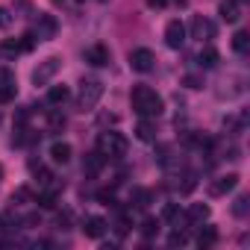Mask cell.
<instances>
[{"label": "cell", "mask_w": 250, "mask_h": 250, "mask_svg": "<svg viewBox=\"0 0 250 250\" xmlns=\"http://www.w3.org/2000/svg\"><path fill=\"white\" fill-rule=\"evenodd\" d=\"M162 218H165V221H177V218H180V206H177V203H168V206L162 209Z\"/></svg>", "instance_id": "obj_33"}, {"label": "cell", "mask_w": 250, "mask_h": 250, "mask_svg": "<svg viewBox=\"0 0 250 250\" xmlns=\"http://www.w3.org/2000/svg\"><path fill=\"white\" fill-rule=\"evenodd\" d=\"M232 50H235V53H247V50H250V33H247V30H238V33L232 36Z\"/></svg>", "instance_id": "obj_20"}, {"label": "cell", "mask_w": 250, "mask_h": 250, "mask_svg": "<svg viewBox=\"0 0 250 250\" xmlns=\"http://www.w3.org/2000/svg\"><path fill=\"white\" fill-rule=\"evenodd\" d=\"M68 97H71L68 85H50V91H47V103H50V106H62Z\"/></svg>", "instance_id": "obj_19"}, {"label": "cell", "mask_w": 250, "mask_h": 250, "mask_svg": "<svg viewBox=\"0 0 250 250\" xmlns=\"http://www.w3.org/2000/svg\"><path fill=\"white\" fill-rule=\"evenodd\" d=\"M241 9H244V3H241V0H221L218 15H221L227 24H235V21L241 18Z\"/></svg>", "instance_id": "obj_10"}, {"label": "cell", "mask_w": 250, "mask_h": 250, "mask_svg": "<svg viewBox=\"0 0 250 250\" xmlns=\"http://www.w3.org/2000/svg\"><path fill=\"white\" fill-rule=\"evenodd\" d=\"M186 241H188V235H186V232H180V229H174V232L168 235V244H171V247H183Z\"/></svg>", "instance_id": "obj_32"}, {"label": "cell", "mask_w": 250, "mask_h": 250, "mask_svg": "<svg viewBox=\"0 0 250 250\" xmlns=\"http://www.w3.org/2000/svg\"><path fill=\"white\" fill-rule=\"evenodd\" d=\"M215 24L209 21V18H203V15H194L191 18V36L197 39V42H212L215 39Z\"/></svg>", "instance_id": "obj_7"}, {"label": "cell", "mask_w": 250, "mask_h": 250, "mask_svg": "<svg viewBox=\"0 0 250 250\" xmlns=\"http://www.w3.org/2000/svg\"><path fill=\"white\" fill-rule=\"evenodd\" d=\"M183 83H186L188 88H200V85H203V80H200V77H194V74H186V77H183Z\"/></svg>", "instance_id": "obj_36"}, {"label": "cell", "mask_w": 250, "mask_h": 250, "mask_svg": "<svg viewBox=\"0 0 250 250\" xmlns=\"http://www.w3.org/2000/svg\"><path fill=\"white\" fill-rule=\"evenodd\" d=\"M47 124H50V130H53V133H56V130H65V115H59V112H50Z\"/></svg>", "instance_id": "obj_29"}, {"label": "cell", "mask_w": 250, "mask_h": 250, "mask_svg": "<svg viewBox=\"0 0 250 250\" xmlns=\"http://www.w3.org/2000/svg\"><path fill=\"white\" fill-rule=\"evenodd\" d=\"M235 186H238V174H224V177H218V180L209 183V194H212V197H224V194H229Z\"/></svg>", "instance_id": "obj_9"}, {"label": "cell", "mask_w": 250, "mask_h": 250, "mask_svg": "<svg viewBox=\"0 0 250 250\" xmlns=\"http://www.w3.org/2000/svg\"><path fill=\"white\" fill-rule=\"evenodd\" d=\"M224 124H227V127H229L232 133H241V130H244V124H247V112H241V115H232V118H227Z\"/></svg>", "instance_id": "obj_24"}, {"label": "cell", "mask_w": 250, "mask_h": 250, "mask_svg": "<svg viewBox=\"0 0 250 250\" xmlns=\"http://www.w3.org/2000/svg\"><path fill=\"white\" fill-rule=\"evenodd\" d=\"M183 180H186V183H183V186H177V188H180V191H183V194H188V191H191V188H194V186H197V177H194V174H186V177H183Z\"/></svg>", "instance_id": "obj_34"}, {"label": "cell", "mask_w": 250, "mask_h": 250, "mask_svg": "<svg viewBox=\"0 0 250 250\" xmlns=\"http://www.w3.org/2000/svg\"><path fill=\"white\" fill-rule=\"evenodd\" d=\"M218 59H221V56H218V50H215L212 44H206V47L200 50V56H197V65H200V68H215V65H218Z\"/></svg>", "instance_id": "obj_18"}, {"label": "cell", "mask_w": 250, "mask_h": 250, "mask_svg": "<svg viewBox=\"0 0 250 250\" xmlns=\"http://www.w3.org/2000/svg\"><path fill=\"white\" fill-rule=\"evenodd\" d=\"M115 232H118V235H127V232H130V218H127V215H118V221H115Z\"/></svg>", "instance_id": "obj_30"}, {"label": "cell", "mask_w": 250, "mask_h": 250, "mask_svg": "<svg viewBox=\"0 0 250 250\" xmlns=\"http://www.w3.org/2000/svg\"><path fill=\"white\" fill-rule=\"evenodd\" d=\"M0 180H3V165H0Z\"/></svg>", "instance_id": "obj_39"}, {"label": "cell", "mask_w": 250, "mask_h": 250, "mask_svg": "<svg viewBox=\"0 0 250 250\" xmlns=\"http://www.w3.org/2000/svg\"><path fill=\"white\" fill-rule=\"evenodd\" d=\"M127 139H124L121 133H115V130H106V133H100L97 136V153L103 156V159H121V156H127Z\"/></svg>", "instance_id": "obj_2"}, {"label": "cell", "mask_w": 250, "mask_h": 250, "mask_svg": "<svg viewBox=\"0 0 250 250\" xmlns=\"http://www.w3.org/2000/svg\"><path fill=\"white\" fill-rule=\"evenodd\" d=\"M215 241H218V229H215V227H203V229L197 232V244H200L203 250H206V247H212Z\"/></svg>", "instance_id": "obj_21"}, {"label": "cell", "mask_w": 250, "mask_h": 250, "mask_svg": "<svg viewBox=\"0 0 250 250\" xmlns=\"http://www.w3.org/2000/svg\"><path fill=\"white\" fill-rule=\"evenodd\" d=\"M97 200L109 206V203H115V191H112V188H100V191H97Z\"/></svg>", "instance_id": "obj_35"}, {"label": "cell", "mask_w": 250, "mask_h": 250, "mask_svg": "<svg viewBox=\"0 0 250 250\" xmlns=\"http://www.w3.org/2000/svg\"><path fill=\"white\" fill-rule=\"evenodd\" d=\"M56 33H59V21L53 18V15H39V21H36V39L39 42H50V39H56Z\"/></svg>", "instance_id": "obj_6"}, {"label": "cell", "mask_w": 250, "mask_h": 250, "mask_svg": "<svg viewBox=\"0 0 250 250\" xmlns=\"http://www.w3.org/2000/svg\"><path fill=\"white\" fill-rule=\"evenodd\" d=\"M9 200H12V206H21V203H27V200H30V188H27V186H18V188L12 191V197H9Z\"/></svg>", "instance_id": "obj_27"}, {"label": "cell", "mask_w": 250, "mask_h": 250, "mask_svg": "<svg viewBox=\"0 0 250 250\" xmlns=\"http://www.w3.org/2000/svg\"><path fill=\"white\" fill-rule=\"evenodd\" d=\"M59 68H62V59H59V56H47V59L39 62V68L33 71V83H36V85H47V83L59 74Z\"/></svg>", "instance_id": "obj_4"}, {"label": "cell", "mask_w": 250, "mask_h": 250, "mask_svg": "<svg viewBox=\"0 0 250 250\" xmlns=\"http://www.w3.org/2000/svg\"><path fill=\"white\" fill-rule=\"evenodd\" d=\"M15 91H18V85H15V77H12L9 71H3V68H0V103H9V100H15Z\"/></svg>", "instance_id": "obj_12"}, {"label": "cell", "mask_w": 250, "mask_h": 250, "mask_svg": "<svg viewBox=\"0 0 250 250\" xmlns=\"http://www.w3.org/2000/svg\"><path fill=\"white\" fill-rule=\"evenodd\" d=\"M109 47L106 44H91L88 50H85V62L88 65H94V68H103V65H109Z\"/></svg>", "instance_id": "obj_11"}, {"label": "cell", "mask_w": 250, "mask_h": 250, "mask_svg": "<svg viewBox=\"0 0 250 250\" xmlns=\"http://www.w3.org/2000/svg\"><path fill=\"white\" fill-rule=\"evenodd\" d=\"M83 232H85L88 238H100V235L106 232V221H103V218H97V215H91V218H85V221H83Z\"/></svg>", "instance_id": "obj_13"}, {"label": "cell", "mask_w": 250, "mask_h": 250, "mask_svg": "<svg viewBox=\"0 0 250 250\" xmlns=\"http://www.w3.org/2000/svg\"><path fill=\"white\" fill-rule=\"evenodd\" d=\"M156 232H159V221H156V218H145V221H142V235H145V238H153Z\"/></svg>", "instance_id": "obj_25"}, {"label": "cell", "mask_w": 250, "mask_h": 250, "mask_svg": "<svg viewBox=\"0 0 250 250\" xmlns=\"http://www.w3.org/2000/svg\"><path fill=\"white\" fill-rule=\"evenodd\" d=\"M183 42H186V24L183 21H168V27H165V44L171 50H180Z\"/></svg>", "instance_id": "obj_8"}, {"label": "cell", "mask_w": 250, "mask_h": 250, "mask_svg": "<svg viewBox=\"0 0 250 250\" xmlns=\"http://www.w3.org/2000/svg\"><path fill=\"white\" fill-rule=\"evenodd\" d=\"M0 229H3V218H0Z\"/></svg>", "instance_id": "obj_40"}, {"label": "cell", "mask_w": 250, "mask_h": 250, "mask_svg": "<svg viewBox=\"0 0 250 250\" xmlns=\"http://www.w3.org/2000/svg\"><path fill=\"white\" fill-rule=\"evenodd\" d=\"M12 24V15H9V9H3V6H0V30H6Z\"/></svg>", "instance_id": "obj_37"}, {"label": "cell", "mask_w": 250, "mask_h": 250, "mask_svg": "<svg viewBox=\"0 0 250 250\" xmlns=\"http://www.w3.org/2000/svg\"><path fill=\"white\" fill-rule=\"evenodd\" d=\"M147 203H150V191H147V188H136V191H133V206L145 209Z\"/></svg>", "instance_id": "obj_28"}, {"label": "cell", "mask_w": 250, "mask_h": 250, "mask_svg": "<svg viewBox=\"0 0 250 250\" xmlns=\"http://www.w3.org/2000/svg\"><path fill=\"white\" fill-rule=\"evenodd\" d=\"M130 103H133V112H136L139 118H159L162 109H165L162 97H159L150 85H136L133 94H130Z\"/></svg>", "instance_id": "obj_1"}, {"label": "cell", "mask_w": 250, "mask_h": 250, "mask_svg": "<svg viewBox=\"0 0 250 250\" xmlns=\"http://www.w3.org/2000/svg\"><path fill=\"white\" fill-rule=\"evenodd\" d=\"M18 44H21V53H30V50L39 44V39H36V33H24V36L18 39Z\"/></svg>", "instance_id": "obj_26"}, {"label": "cell", "mask_w": 250, "mask_h": 250, "mask_svg": "<svg viewBox=\"0 0 250 250\" xmlns=\"http://www.w3.org/2000/svg\"><path fill=\"white\" fill-rule=\"evenodd\" d=\"M186 218H188L191 224H203V221L209 218V206H206V203H191V206L186 209Z\"/></svg>", "instance_id": "obj_17"}, {"label": "cell", "mask_w": 250, "mask_h": 250, "mask_svg": "<svg viewBox=\"0 0 250 250\" xmlns=\"http://www.w3.org/2000/svg\"><path fill=\"white\" fill-rule=\"evenodd\" d=\"M0 53H3V56H9V59H15V56L21 53V44H18V39H6L3 44H0Z\"/></svg>", "instance_id": "obj_23"}, {"label": "cell", "mask_w": 250, "mask_h": 250, "mask_svg": "<svg viewBox=\"0 0 250 250\" xmlns=\"http://www.w3.org/2000/svg\"><path fill=\"white\" fill-rule=\"evenodd\" d=\"M103 162H106V159L94 150V153H88V156L83 159V171H85L88 177H97V174H100V168H103Z\"/></svg>", "instance_id": "obj_15"}, {"label": "cell", "mask_w": 250, "mask_h": 250, "mask_svg": "<svg viewBox=\"0 0 250 250\" xmlns=\"http://www.w3.org/2000/svg\"><path fill=\"white\" fill-rule=\"evenodd\" d=\"M100 97H103V83H100V80H83V83H80V97H77L80 112L94 109V106L100 103Z\"/></svg>", "instance_id": "obj_3"}, {"label": "cell", "mask_w": 250, "mask_h": 250, "mask_svg": "<svg viewBox=\"0 0 250 250\" xmlns=\"http://www.w3.org/2000/svg\"><path fill=\"white\" fill-rule=\"evenodd\" d=\"M147 6H153V9H162V6H165V0H147Z\"/></svg>", "instance_id": "obj_38"}, {"label": "cell", "mask_w": 250, "mask_h": 250, "mask_svg": "<svg viewBox=\"0 0 250 250\" xmlns=\"http://www.w3.org/2000/svg\"><path fill=\"white\" fill-rule=\"evenodd\" d=\"M136 139H139V142H156V127L150 124V118H142V121H139Z\"/></svg>", "instance_id": "obj_16"}, {"label": "cell", "mask_w": 250, "mask_h": 250, "mask_svg": "<svg viewBox=\"0 0 250 250\" xmlns=\"http://www.w3.org/2000/svg\"><path fill=\"white\" fill-rule=\"evenodd\" d=\"M247 203H250V197H247V194H241V197L235 200V206H232V212H235L238 218H244V215H247Z\"/></svg>", "instance_id": "obj_31"}, {"label": "cell", "mask_w": 250, "mask_h": 250, "mask_svg": "<svg viewBox=\"0 0 250 250\" xmlns=\"http://www.w3.org/2000/svg\"><path fill=\"white\" fill-rule=\"evenodd\" d=\"M50 159H53L56 165L71 162V145H68V142H53V145H50Z\"/></svg>", "instance_id": "obj_14"}, {"label": "cell", "mask_w": 250, "mask_h": 250, "mask_svg": "<svg viewBox=\"0 0 250 250\" xmlns=\"http://www.w3.org/2000/svg\"><path fill=\"white\" fill-rule=\"evenodd\" d=\"M56 194H59L56 186L47 188V191H42V194H39V206H42V209H53V206H56Z\"/></svg>", "instance_id": "obj_22"}, {"label": "cell", "mask_w": 250, "mask_h": 250, "mask_svg": "<svg viewBox=\"0 0 250 250\" xmlns=\"http://www.w3.org/2000/svg\"><path fill=\"white\" fill-rule=\"evenodd\" d=\"M153 65H156V56H153V50H147V47H139V50H133V53H130V68H133V71H139V74H147V71H153Z\"/></svg>", "instance_id": "obj_5"}]
</instances>
